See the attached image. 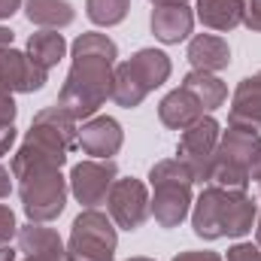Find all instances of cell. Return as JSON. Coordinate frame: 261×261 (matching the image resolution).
I'll return each instance as SVG.
<instances>
[{
	"label": "cell",
	"instance_id": "cell-1",
	"mask_svg": "<svg viewBox=\"0 0 261 261\" xmlns=\"http://www.w3.org/2000/svg\"><path fill=\"white\" fill-rule=\"evenodd\" d=\"M119 58L116 43L107 34H82L73 43V67L58 94V107L76 122L91 119L107 97H113V64Z\"/></svg>",
	"mask_w": 261,
	"mask_h": 261
},
{
	"label": "cell",
	"instance_id": "cell-2",
	"mask_svg": "<svg viewBox=\"0 0 261 261\" xmlns=\"http://www.w3.org/2000/svg\"><path fill=\"white\" fill-rule=\"evenodd\" d=\"M76 146H79L76 119L61 107H46L34 116L24 143L12 158V176H21L40 167H61L67 161V152Z\"/></svg>",
	"mask_w": 261,
	"mask_h": 261
},
{
	"label": "cell",
	"instance_id": "cell-3",
	"mask_svg": "<svg viewBox=\"0 0 261 261\" xmlns=\"http://www.w3.org/2000/svg\"><path fill=\"white\" fill-rule=\"evenodd\" d=\"M258 216V206L252 197L237 189H222V186H206L192 210V228L203 240H219V237H243L252 231Z\"/></svg>",
	"mask_w": 261,
	"mask_h": 261
},
{
	"label": "cell",
	"instance_id": "cell-4",
	"mask_svg": "<svg viewBox=\"0 0 261 261\" xmlns=\"http://www.w3.org/2000/svg\"><path fill=\"white\" fill-rule=\"evenodd\" d=\"M258 149H261L258 130L228 125V130L219 137V146H216V155H213L210 182L222 186V189L246 192V186L252 182V164L258 158Z\"/></svg>",
	"mask_w": 261,
	"mask_h": 261
},
{
	"label": "cell",
	"instance_id": "cell-5",
	"mask_svg": "<svg viewBox=\"0 0 261 261\" xmlns=\"http://www.w3.org/2000/svg\"><path fill=\"white\" fill-rule=\"evenodd\" d=\"M152 182V216L161 228H176L192 210V170L179 161H158L149 173Z\"/></svg>",
	"mask_w": 261,
	"mask_h": 261
},
{
	"label": "cell",
	"instance_id": "cell-6",
	"mask_svg": "<svg viewBox=\"0 0 261 261\" xmlns=\"http://www.w3.org/2000/svg\"><path fill=\"white\" fill-rule=\"evenodd\" d=\"M170 76V58L158 49H140L130 61L113 73V100L119 107H140L149 91H155Z\"/></svg>",
	"mask_w": 261,
	"mask_h": 261
},
{
	"label": "cell",
	"instance_id": "cell-7",
	"mask_svg": "<svg viewBox=\"0 0 261 261\" xmlns=\"http://www.w3.org/2000/svg\"><path fill=\"white\" fill-rule=\"evenodd\" d=\"M18 179V195L21 206L31 222H52L55 216L64 213L67 203V179L61 176V167H40L28 170Z\"/></svg>",
	"mask_w": 261,
	"mask_h": 261
},
{
	"label": "cell",
	"instance_id": "cell-8",
	"mask_svg": "<svg viewBox=\"0 0 261 261\" xmlns=\"http://www.w3.org/2000/svg\"><path fill=\"white\" fill-rule=\"evenodd\" d=\"M116 228L113 219L100 210H85L76 216L70 243H67V258L70 261H113L116 255Z\"/></svg>",
	"mask_w": 261,
	"mask_h": 261
},
{
	"label": "cell",
	"instance_id": "cell-9",
	"mask_svg": "<svg viewBox=\"0 0 261 261\" xmlns=\"http://www.w3.org/2000/svg\"><path fill=\"white\" fill-rule=\"evenodd\" d=\"M219 137H222V130H219V122L213 116H200L195 125H189L182 130L176 158L192 170L195 182H210V170H213V155H216Z\"/></svg>",
	"mask_w": 261,
	"mask_h": 261
},
{
	"label": "cell",
	"instance_id": "cell-10",
	"mask_svg": "<svg viewBox=\"0 0 261 261\" xmlns=\"http://www.w3.org/2000/svg\"><path fill=\"white\" fill-rule=\"evenodd\" d=\"M107 206H110V219L125 228V231H137L149 216H152V200L149 192L140 179H116L110 195H107Z\"/></svg>",
	"mask_w": 261,
	"mask_h": 261
},
{
	"label": "cell",
	"instance_id": "cell-11",
	"mask_svg": "<svg viewBox=\"0 0 261 261\" xmlns=\"http://www.w3.org/2000/svg\"><path fill=\"white\" fill-rule=\"evenodd\" d=\"M119 179V170H116V161H97V158H88L82 164L73 167L70 173V189L76 200L85 206V210H94L97 203H107V195L113 189V182Z\"/></svg>",
	"mask_w": 261,
	"mask_h": 261
},
{
	"label": "cell",
	"instance_id": "cell-12",
	"mask_svg": "<svg viewBox=\"0 0 261 261\" xmlns=\"http://www.w3.org/2000/svg\"><path fill=\"white\" fill-rule=\"evenodd\" d=\"M122 140H125L122 125L113 116H94L79 130V149L97 161H110L122 149Z\"/></svg>",
	"mask_w": 261,
	"mask_h": 261
},
{
	"label": "cell",
	"instance_id": "cell-13",
	"mask_svg": "<svg viewBox=\"0 0 261 261\" xmlns=\"http://www.w3.org/2000/svg\"><path fill=\"white\" fill-rule=\"evenodd\" d=\"M46 70L31 61L28 52L18 49H6L0 55V85H6L9 91H40L46 85Z\"/></svg>",
	"mask_w": 261,
	"mask_h": 261
},
{
	"label": "cell",
	"instance_id": "cell-14",
	"mask_svg": "<svg viewBox=\"0 0 261 261\" xmlns=\"http://www.w3.org/2000/svg\"><path fill=\"white\" fill-rule=\"evenodd\" d=\"M228 125H240V128H252L261 134V70L246 76L231 100L228 110Z\"/></svg>",
	"mask_w": 261,
	"mask_h": 261
},
{
	"label": "cell",
	"instance_id": "cell-15",
	"mask_svg": "<svg viewBox=\"0 0 261 261\" xmlns=\"http://www.w3.org/2000/svg\"><path fill=\"white\" fill-rule=\"evenodd\" d=\"M195 28V12L186 6V3H161L152 9V34L173 46V43H182Z\"/></svg>",
	"mask_w": 261,
	"mask_h": 261
},
{
	"label": "cell",
	"instance_id": "cell-16",
	"mask_svg": "<svg viewBox=\"0 0 261 261\" xmlns=\"http://www.w3.org/2000/svg\"><path fill=\"white\" fill-rule=\"evenodd\" d=\"M18 252L21 255H37V258H46V261L67 258L61 237L52 228H46L43 222H31V225L18 228Z\"/></svg>",
	"mask_w": 261,
	"mask_h": 261
},
{
	"label": "cell",
	"instance_id": "cell-17",
	"mask_svg": "<svg viewBox=\"0 0 261 261\" xmlns=\"http://www.w3.org/2000/svg\"><path fill=\"white\" fill-rule=\"evenodd\" d=\"M189 61L195 70L219 73L231 64V49L219 34H197L189 40Z\"/></svg>",
	"mask_w": 261,
	"mask_h": 261
},
{
	"label": "cell",
	"instance_id": "cell-18",
	"mask_svg": "<svg viewBox=\"0 0 261 261\" xmlns=\"http://www.w3.org/2000/svg\"><path fill=\"white\" fill-rule=\"evenodd\" d=\"M200 116H203V107L197 103V97L189 88L170 91V94L161 100V107H158L161 125H167V128H173V130H186L189 125H195Z\"/></svg>",
	"mask_w": 261,
	"mask_h": 261
},
{
	"label": "cell",
	"instance_id": "cell-19",
	"mask_svg": "<svg viewBox=\"0 0 261 261\" xmlns=\"http://www.w3.org/2000/svg\"><path fill=\"white\" fill-rule=\"evenodd\" d=\"M197 18L210 31H234L243 24V0H197Z\"/></svg>",
	"mask_w": 261,
	"mask_h": 261
},
{
	"label": "cell",
	"instance_id": "cell-20",
	"mask_svg": "<svg viewBox=\"0 0 261 261\" xmlns=\"http://www.w3.org/2000/svg\"><path fill=\"white\" fill-rule=\"evenodd\" d=\"M182 88H189L197 97V103L203 107V113L219 110L228 100V85L216 76V73H203V70H192L182 82Z\"/></svg>",
	"mask_w": 261,
	"mask_h": 261
},
{
	"label": "cell",
	"instance_id": "cell-21",
	"mask_svg": "<svg viewBox=\"0 0 261 261\" xmlns=\"http://www.w3.org/2000/svg\"><path fill=\"white\" fill-rule=\"evenodd\" d=\"M24 12L43 31H61V28H67L76 18L73 6L67 0H28L24 3Z\"/></svg>",
	"mask_w": 261,
	"mask_h": 261
},
{
	"label": "cell",
	"instance_id": "cell-22",
	"mask_svg": "<svg viewBox=\"0 0 261 261\" xmlns=\"http://www.w3.org/2000/svg\"><path fill=\"white\" fill-rule=\"evenodd\" d=\"M64 52H67V43L58 31H40V34H31V40H28L31 61L40 70H46V73L64 58Z\"/></svg>",
	"mask_w": 261,
	"mask_h": 261
},
{
	"label": "cell",
	"instance_id": "cell-23",
	"mask_svg": "<svg viewBox=\"0 0 261 261\" xmlns=\"http://www.w3.org/2000/svg\"><path fill=\"white\" fill-rule=\"evenodd\" d=\"M130 9V0H85V12L94 24L100 28H113L119 24Z\"/></svg>",
	"mask_w": 261,
	"mask_h": 261
},
{
	"label": "cell",
	"instance_id": "cell-24",
	"mask_svg": "<svg viewBox=\"0 0 261 261\" xmlns=\"http://www.w3.org/2000/svg\"><path fill=\"white\" fill-rule=\"evenodd\" d=\"M12 234H18V225H15V216L6 203H0V246H6L12 240Z\"/></svg>",
	"mask_w": 261,
	"mask_h": 261
},
{
	"label": "cell",
	"instance_id": "cell-25",
	"mask_svg": "<svg viewBox=\"0 0 261 261\" xmlns=\"http://www.w3.org/2000/svg\"><path fill=\"white\" fill-rule=\"evenodd\" d=\"M228 261H261L258 243H237L228 249Z\"/></svg>",
	"mask_w": 261,
	"mask_h": 261
},
{
	"label": "cell",
	"instance_id": "cell-26",
	"mask_svg": "<svg viewBox=\"0 0 261 261\" xmlns=\"http://www.w3.org/2000/svg\"><path fill=\"white\" fill-rule=\"evenodd\" d=\"M12 122H15V100H12V91L6 85H0V128L12 125Z\"/></svg>",
	"mask_w": 261,
	"mask_h": 261
},
{
	"label": "cell",
	"instance_id": "cell-27",
	"mask_svg": "<svg viewBox=\"0 0 261 261\" xmlns=\"http://www.w3.org/2000/svg\"><path fill=\"white\" fill-rule=\"evenodd\" d=\"M243 24L261 34V0H243Z\"/></svg>",
	"mask_w": 261,
	"mask_h": 261
},
{
	"label": "cell",
	"instance_id": "cell-28",
	"mask_svg": "<svg viewBox=\"0 0 261 261\" xmlns=\"http://www.w3.org/2000/svg\"><path fill=\"white\" fill-rule=\"evenodd\" d=\"M12 143H15V128L12 125H3L0 128V155H6L12 149Z\"/></svg>",
	"mask_w": 261,
	"mask_h": 261
},
{
	"label": "cell",
	"instance_id": "cell-29",
	"mask_svg": "<svg viewBox=\"0 0 261 261\" xmlns=\"http://www.w3.org/2000/svg\"><path fill=\"white\" fill-rule=\"evenodd\" d=\"M173 261H222L216 252H179Z\"/></svg>",
	"mask_w": 261,
	"mask_h": 261
},
{
	"label": "cell",
	"instance_id": "cell-30",
	"mask_svg": "<svg viewBox=\"0 0 261 261\" xmlns=\"http://www.w3.org/2000/svg\"><path fill=\"white\" fill-rule=\"evenodd\" d=\"M9 192H12V179H9V170L0 164V200L9 197Z\"/></svg>",
	"mask_w": 261,
	"mask_h": 261
},
{
	"label": "cell",
	"instance_id": "cell-31",
	"mask_svg": "<svg viewBox=\"0 0 261 261\" xmlns=\"http://www.w3.org/2000/svg\"><path fill=\"white\" fill-rule=\"evenodd\" d=\"M18 6H21V0H0V18H9Z\"/></svg>",
	"mask_w": 261,
	"mask_h": 261
},
{
	"label": "cell",
	"instance_id": "cell-32",
	"mask_svg": "<svg viewBox=\"0 0 261 261\" xmlns=\"http://www.w3.org/2000/svg\"><path fill=\"white\" fill-rule=\"evenodd\" d=\"M6 49H12V31H9V28H0V55H3Z\"/></svg>",
	"mask_w": 261,
	"mask_h": 261
},
{
	"label": "cell",
	"instance_id": "cell-33",
	"mask_svg": "<svg viewBox=\"0 0 261 261\" xmlns=\"http://www.w3.org/2000/svg\"><path fill=\"white\" fill-rule=\"evenodd\" d=\"M15 255H18V252H15L12 246H0V261H18Z\"/></svg>",
	"mask_w": 261,
	"mask_h": 261
},
{
	"label": "cell",
	"instance_id": "cell-34",
	"mask_svg": "<svg viewBox=\"0 0 261 261\" xmlns=\"http://www.w3.org/2000/svg\"><path fill=\"white\" fill-rule=\"evenodd\" d=\"M252 179H261V149H258V158L252 164Z\"/></svg>",
	"mask_w": 261,
	"mask_h": 261
},
{
	"label": "cell",
	"instance_id": "cell-35",
	"mask_svg": "<svg viewBox=\"0 0 261 261\" xmlns=\"http://www.w3.org/2000/svg\"><path fill=\"white\" fill-rule=\"evenodd\" d=\"M155 6H161V3H186V0H152Z\"/></svg>",
	"mask_w": 261,
	"mask_h": 261
},
{
	"label": "cell",
	"instance_id": "cell-36",
	"mask_svg": "<svg viewBox=\"0 0 261 261\" xmlns=\"http://www.w3.org/2000/svg\"><path fill=\"white\" fill-rule=\"evenodd\" d=\"M21 261H46V258H37V255H21Z\"/></svg>",
	"mask_w": 261,
	"mask_h": 261
},
{
	"label": "cell",
	"instance_id": "cell-37",
	"mask_svg": "<svg viewBox=\"0 0 261 261\" xmlns=\"http://www.w3.org/2000/svg\"><path fill=\"white\" fill-rule=\"evenodd\" d=\"M255 234H258V246H261V213H258V228H255Z\"/></svg>",
	"mask_w": 261,
	"mask_h": 261
},
{
	"label": "cell",
	"instance_id": "cell-38",
	"mask_svg": "<svg viewBox=\"0 0 261 261\" xmlns=\"http://www.w3.org/2000/svg\"><path fill=\"white\" fill-rule=\"evenodd\" d=\"M128 261H152V258H128Z\"/></svg>",
	"mask_w": 261,
	"mask_h": 261
},
{
	"label": "cell",
	"instance_id": "cell-39",
	"mask_svg": "<svg viewBox=\"0 0 261 261\" xmlns=\"http://www.w3.org/2000/svg\"><path fill=\"white\" fill-rule=\"evenodd\" d=\"M258 186H261V179H258Z\"/></svg>",
	"mask_w": 261,
	"mask_h": 261
},
{
	"label": "cell",
	"instance_id": "cell-40",
	"mask_svg": "<svg viewBox=\"0 0 261 261\" xmlns=\"http://www.w3.org/2000/svg\"><path fill=\"white\" fill-rule=\"evenodd\" d=\"M64 261H70V258H64Z\"/></svg>",
	"mask_w": 261,
	"mask_h": 261
}]
</instances>
